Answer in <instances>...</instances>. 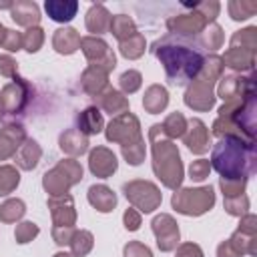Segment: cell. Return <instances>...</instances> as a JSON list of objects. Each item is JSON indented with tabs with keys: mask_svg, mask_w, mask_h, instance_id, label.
I'll return each instance as SVG.
<instances>
[{
	"mask_svg": "<svg viewBox=\"0 0 257 257\" xmlns=\"http://www.w3.org/2000/svg\"><path fill=\"white\" fill-rule=\"evenodd\" d=\"M153 145V171L161 183L169 189H179L183 183V163L177 145L165 135L161 124H153L149 131Z\"/></svg>",
	"mask_w": 257,
	"mask_h": 257,
	"instance_id": "2",
	"label": "cell"
},
{
	"mask_svg": "<svg viewBox=\"0 0 257 257\" xmlns=\"http://www.w3.org/2000/svg\"><path fill=\"white\" fill-rule=\"evenodd\" d=\"M42 42H44V30L38 26H32L22 34V46L28 52H36L42 46Z\"/></svg>",
	"mask_w": 257,
	"mask_h": 257,
	"instance_id": "40",
	"label": "cell"
},
{
	"mask_svg": "<svg viewBox=\"0 0 257 257\" xmlns=\"http://www.w3.org/2000/svg\"><path fill=\"white\" fill-rule=\"evenodd\" d=\"M161 126H163V131H165V135L173 141V139L185 135V131H187V118H185L181 112H171V114L165 118V122H163Z\"/></svg>",
	"mask_w": 257,
	"mask_h": 257,
	"instance_id": "34",
	"label": "cell"
},
{
	"mask_svg": "<svg viewBox=\"0 0 257 257\" xmlns=\"http://www.w3.org/2000/svg\"><path fill=\"white\" fill-rule=\"evenodd\" d=\"M171 203L179 213L199 217V215L211 211V207L215 205V191H213V187L181 189L173 195Z\"/></svg>",
	"mask_w": 257,
	"mask_h": 257,
	"instance_id": "6",
	"label": "cell"
},
{
	"mask_svg": "<svg viewBox=\"0 0 257 257\" xmlns=\"http://www.w3.org/2000/svg\"><path fill=\"white\" fill-rule=\"evenodd\" d=\"M88 167H90L92 175H96L100 179H108L116 171V157L106 147H96V149L90 151Z\"/></svg>",
	"mask_w": 257,
	"mask_h": 257,
	"instance_id": "16",
	"label": "cell"
},
{
	"mask_svg": "<svg viewBox=\"0 0 257 257\" xmlns=\"http://www.w3.org/2000/svg\"><path fill=\"white\" fill-rule=\"evenodd\" d=\"M185 145L195 153V155H203L209 151V128L205 126L203 120L199 118H191L187 120V131L183 135Z\"/></svg>",
	"mask_w": 257,
	"mask_h": 257,
	"instance_id": "15",
	"label": "cell"
},
{
	"mask_svg": "<svg viewBox=\"0 0 257 257\" xmlns=\"http://www.w3.org/2000/svg\"><path fill=\"white\" fill-rule=\"evenodd\" d=\"M80 48L84 52V56L88 58L90 66H96L100 70H104L106 74L114 68L116 64V58H114V52L108 48V44L96 36H84L80 38Z\"/></svg>",
	"mask_w": 257,
	"mask_h": 257,
	"instance_id": "9",
	"label": "cell"
},
{
	"mask_svg": "<svg viewBox=\"0 0 257 257\" xmlns=\"http://www.w3.org/2000/svg\"><path fill=\"white\" fill-rule=\"evenodd\" d=\"M223 64L229 66L231 70H237V72H245V70H253V64H255V50H245V48H235V46H229L225 50V54L221 56Z\"/></svg>",
	"mask_w": 257,
	"mask_h": 257,
	"instance_id": "18",
	"label": "cell"
},
{
	"mask_svg": "<svg viewBox=\"0 0 257 257\" xmlns=\"http://www.w3.org/2000/svg\"><path fill=\"white\" fill-rule=\"evenodd\" d=\"M40 157H42V149L38 147V143L32 141V139H26L20 145V149L16 151V165L24 171H30L38 165Z\"/></svg>",
	"mask_w": 257,
	"mask_h": 257,
	"instance_id": "24",
	"label": "cell"
},
{
	"mask_svg": "<svg viewBox=\"0 0 257 257\" xmlns=\"http://www.w3.org/2000/svg\"><path fill=\"white\" fill-rule=\"evenodd\" d=\"M122 221H124V227H126L128 231H137V229L141 227V213H139L137 209H126Z\"/></svg>",
	"mask_w": 257,
	"mask_h": 257,
	"instance_id": "52",
	"label": "cell"
},
{
	"mask_svg": "<svg viewBox=\"0 0 257 257\" xmlns=\"http://www.w3.org/2000/svg\"><path fill=\"white\" fill-rule=\"evenodd\" d=\"M177 257H203V251L197 243H183L177 249Z\"/></svg>",
	"mask_w": 257,
	"mask_h": 257,
	"instance_id": "53",
	"label": "cell"
},
{
	"mask_svg": "<svg viewBox=\"0 0 257 257\" xmlns=\"http://www.w3.org/2000/svg\"><path fill=\"white\" fill-rule=\"evenodd\" d=\"M223 60L217 54H211L203 60V66L199 70V74L193 78V82L189 84L187 92H185V104L193 110H209L215 104V94H213V86L215 80L221 78L223 74Z\"/></svg>",
	"mask_w": 257,
	"mask_h": 257,
	"instance_id": "4",
	"label": "cell"
},
{
	"mask_svg": "<svg viewBox=\"0 0 257 257\" xmlns=\"http://www.w3.org/2000/svg\"><path fill=\"white\" fill-rule=\"evenodd\" d=\"M191 8H193L195 12H199V14L211 24V22L217 18V14H219L221 4L215 2V0H209V2H197V4H191Z\"/></svg>",
	"mask_w": 257,
	"mask_h": 257,
	"instance_id": "43",
	"label": "cell"
},
{
	"mask_svg": "<svg viewBox=\"0 0 257 257\" xmlns=\"http://www.w3.org/2000/svg\"><path fill=\"white\" fill-rule=\"evenodd\" d=\"M255 78L253 76H237V74H227L219 82V96L229 102L241 96L255 94Z\"/></svg>",
	"mask_w": 257,
	"mask_h": 257,
	"instance_id": "10",
	"label": "cell"
},
{
	"mask_svg": "<svg viewBox=\"0 0 257 257\" xmlns=\"http://www.w3.org/2000/svg\"><path fill=\"white\" fill-rule=\"evenodd\" d=\"M207 24L209 22L195 10L189 14H177L167 22V26L173 34H183V36H195V34L203 32L207 28Z\"/></svg>",
	"mask_w": 257,
	"mask_h": 257,
	"instance_id": "14",
	"label": "cell"
},
{
	"mask_svg": "<svg viewBox=\"0 0 257 257\" xmlns=\"http://www.w3.org/2000/svg\"><path fill=\"white\" fill-rule=\"evenodd\" d=\"M122 155L126 159V163L131 165H141L145 159V141H139L135 145H126L122 147Z\"/></svg>",
	"mask_w": 257,
	"mask_h": 257,
	"instance_id": "45",
	"label": "cell"
},
{
	"mask_svg": "<svg viewBox=\"0 0 257 257\" xmlns=\"http://www.w3.org/2000/svg\"><path fill=\"white\" fill-rule=\"evenodd\" d=\"M108 30L122 42L126 38H131L133 34H137V26L135 22L124 16V14H118V16H110V24H108Z\"/></svg>",
	"mask_w": 257,
	"mask_h": 257,
	"instance_id": "30",
	"label": "cell"
},
{
	"mask_svg": "<svg viewBox=\"0 0 257 257\" xmlns=\"http://www.w3.org/2000/svg\"><path fill=\"white\" fill-rule=\"evenodd\" d=\"M68 245H70L74 257H84L92 249L94 237H92L90 231H74V235H72V239H70Z\"/></svg>",
	"mask_w": 257,
	"mask_h": 257,
	"instance_id": "32",
	"label": "cell"
},
{
	"mask_svg": "<svg viewBox=\"0 0 257 257\" xmlns=\"http://www.w3.org/2000/svg\"><path fill=\"white\" fill-rule=\"evenodd\" d=\"M167 102H169V92H167L165 86H161V84H153V86L147 88L145 98H143V106L147 108V112L157 114V112L165 110Z\"/></svg>",
	"mask_w": 257,
	"mask_h": 257,
	"instance_id": "26",
	"label": "cell"
},
{
	"mask_svg": "<svg viewBox=\"0 0 257 257\" xmlns=\"http://www.w3.org/2000/svg\"><path fill=\"white\" fill-rule=\"evenodd\" d=\"M24 213H26V207L20 199H8L0 207V221L2 223H14V221L22 219Z\"/></svg>",
	"mask_w": 257,
	"mask_h": 257,
	"instance_id": "35",
	"label": "cell"
},
{
	"mask_svg": "<svg viewBox=\"0 0 257 257\" xmlns=\"http://www.w3.org/2000/svg\"><path fill=\"white\" fill-rule=\"evenodd\" d=\"M20 183V175L14 167L10 165H4L0 167V195H8L12 193Z\"/></svg>",
	"mask_w": 257,
	"mask_h": 257,
	"instance_id": "37",
	"label": "cell"
},
{
	"mask_svg": "<svg viewBox=\"0 0 257 257\" xmlns=\"http://www.w3.org/2000/svg\"><path fill=\"white\" fill-rule=\"evenodd\" d=\"M80 179H82L80 163L74 159H64L44 175L42 185L46 193H50V197H60V195H66L68 189L76 185Z\"/></svg>",
	"mask_w": 257,
	"mask_h": 257,
	"instance_id": "5",
	"label": "cell"
},
{
	"mask_svg": "<svg viewBox=\"0 0 257 257\" xmlns=\"http://www.w3.org/2000/svg\"><path fill=\"white\" fill-rule=\"evenodd\" d=\"M126 199L135 205V209L143 211V213H151L161 205V191L157 185L149 183V181H131L124 183L122 187Z\"/></svg>",
	"mask_w": 257,
	"mask_h": 257,
	"instance_id": "7",
	"label": "cell"
},
{
	"mask_svg": "<svg viewBox=\"0 0 257 257\" xmlns=\"http://www.w3.org/2000/svg\"><path fill=\"white\" fill-rule=\"evenodd\" d=\"M155 54L157 58L163 62L167 76L173 84L181 86L187 84L189 80H193L201 66H203V56L183 44H167V42H157L155 44Z\"/></svg>",
	"mask_w": 257,
	"mask_h": 257,
	"instance_id": "3",
	"label": "cell"
},
{
	"mask_svg": "<svg viewBox=\"0 0 257 257\" xmlns=\"http://www.w3.org/2000/svg\"><path fill=\"white\" fill-rule=\"evenodd\" d=\"M110 24V14L102 4H94L90 6V10L86 12V28L92 34H102L104 30H108Z\"/></svg>",
	"mask_w": 257,
	"mask_h": 257,
	"instance_id": "28",
	"label": "cell"
},
{
	"mask_svg": "<svg viewBox=\"0 0 257 257\" xmlns=\"http://www.w3.org/2000/svg\"><path fill=\"white\" fill-rule=\"evenodd\" d=\"M74 231H76L74 227H54L52 229V239L58 245H68L72 235H74Z\"/></svg>",
	"mask_w": 257,
	"mask_h": 257,
	"instance_id": "50",
	"label": "cell"
},
{
	"mask_svg": "<svg viewBox=\"0 0 257 257\" xmlns=\"http://www.w3.org/2000/svg\"><path fill=\"white\" fill-rule=\"evenodd\" d=\"M106 139L112 143H120V147L126 145H135L139 141H143L141 135V124L139 118L131 112H122L116 118L110 120V124L106 126Z\"/></svg>",
	"mask_w": 257,
	"mask_h": 257,
	"instance_id": "8",
	"label": "cell"
},
{
	"mask_svg": "<svg viewBox=\"0 0 257 257\" xmlns=\"http://www.w3.org/2000/svg\"><path fill=\"white\" fill-rule=\"evenodd\" d=\"M102 131V114L96 106H88L80 112L78 116V133L86 135H96Z\"/></svg>",
	"mask_w": 257,
	"mask_h": 257,
	"instance_id": "29",
	"label": "cell"
},
{
	"mask_svg": "<svg viewBox=\"0 0 257 257\" xmlns=\"http://www.w3.org/2000/svg\"><path fill=\"white\" fill-rule=\"evenodd\" d=\"M36 235H38V225H36V223H32V221H24V223L16 225L14 237H16V241H18V243H22V245H24V243L32 241Z\"/></svg>",
	"mask_w": 257,
	"mask_h": 257,
	"instance_id": "44",
	"label": "cell"
},
{
	"mask_svg": "<svg viewBox=\"0 0 257 257\" xmlns=\"http://www.w3.org/2000/svg\"><path fill=\"white\" fill-rule=\"evenodd\" d=\"M10 14H12V20L20 26H36L40 22V10L34 2H16L10 6Z\"/></svg>",
	"mask_w": 257,
	"mask_h": 257,
	"instance_id": "20",
	"label": "cell"
},
{
	"mask_svg": "<svg viewBox=\"0 0 257 257\" xmlns=\"http://www.w3.org/2000/svg\"><path fill=\"white\" fill-rule=\"evenodd\" d=\"M211 173V163L207 159H199V161H193L191 167H189V175L193 181H205Z\"/></svg>",
	"mask_w": 257,
	"mask_h": 257,
	"instance_id": "46",
	"label": "cell"
},
{
	"mask_svg": "<svg viewBox=\"0 0 257 257\" xmlns=\"http://www.w3.org/2000/svg\"><path fill=\"white\" fill-rule=\"evenodd\" d=\"M237 231L243 233V235H249V237L257 235V217L253 213H245L241 217V223H239V229Z\"/></svg>",
	"mask_w": 257,
	"mask_h": 257,
	"instance_id": "48",
	"label": "cell"
},
{
	"mask_svg": "<svg viewBox=\"0 0 257 257\" xmlns=\"http://www.w3.org/2000/svg\"><path fill=\"white\" fill-rule=\"evenodd\" d=\"M88 203L100 211V213H108L114 209L116 205V195L112 193V189H108L106 185H92L88 189Z\"/></svg>",
	"mask_w": 257,
	"mask_h": 257,
	"instance_id": "22",
	"label": "cell"
},
{
	"mask_svg": "<svg viewBox=\"0 0 257 257\" xmlns=\"http://www.w3.org/2000/svg\"><path fill=\"white\" fill-rule=\"evenodd\" d=\"M153 231L157 235V245L161 251H173L179 243V227L171 215H157L153 219Z\"/></svg>",
	"mask_w": 257,
	"mask_h": 257,
	"instance_id": "11",
	"label": "cell"
},
{
	"mask_svg": "<svg viewBox=\"0 0 257 257\" xmlns=\"http://www.w3.org/2000/svg\"><path fill=\"white\" fill-rule=\"evenodd\" d=\"M96 100H98L100 108L106 110V112H110V114L128 112V100H126V96H122V92H118L114 88H104L100 94H96Z\"/></svg>",
	"mask_w": 257,
	"mask_h": 257,
	"instance_id": "21",
	"label": "cell"
},
{
	"mask_svg": "<svg viewBox=\"0 0 257 257\" xmlns=\"http://www.w3.org/2000/svg\"><path fill=\"white\" fill-rule=\"evenodd\" d=\"M54 257H74V255H70V253H56Z\"/></svg>",
	"mask_w": 257,
	"mask_h": 257,
	"instance_id": "56",
	"label": "cell"
},
{
	"mask_svg": "<svg viewBox=\"0 0 257 257\" xmlns=\"http://www.w3.org/2000/svg\"><path fill=\"white\" fill-rule=\"evenodd\" d=\"M124 257H153V253L141 241H131L128 245H124Z\"/></svg>",
	"mask_w": 257,
	"mask_h": 257,
	"instance_id": "49",
	"label": "cell"
},
{
	"mask_svg": "<svg viewBox=\"0 0 257 257\" xmlns=\"http://www.w3.org/2000/svg\"><path fill=\"white\" fill-rule=\"evenodd\" d=\"M106 80H108V74H106L104 70L96 68V66H88V68L82 72V78H80L82 88H84L88 94H92V96L100 94V92L106 88Z\"/></svg>",
	"mask_w": 257,
	"mask_h": 257,
	"instance_id": "25",
	"label": "cell"
},
{
	"mask_svg": "<svg viewBox=\"0 0 257 257\" xmlns=\"http://www.w3.org/2000/svg\"><path fill=\"white\" fill-rule=\"evenodd\" d=\"M48 209L52 213V223L54 227H72L76 221V211H74V203L72 197L60 195V197H50L48 199Z\"/></svg>",
	"mask_w": 257,
	"mask_h": 257,
	"instance_id": "13",
	"label": "cell"
},
{
	"mask_svg": "<svg viewBox=\"0 0 257 257\" xmlns=\"http://www.w3.org/2000/svg\"><path fill=\"white\" fill-rule=\"evenodd\" d=\"M60 149H62L66 155H70V157H78V155L86 153L88 141H86V137H84L82 133H78V131H66V133L60 135Z\"/></svg>",
	"mask_w": 257,
	"mask_h": 257,
	"instance_id": "27",
	"label": "cell"
},
{
	"mask_svg": "<svg viewBox=\"0 0 257 257\" xmlns=\"http://www.w3.org/2000/svg\"><path fill=\"white\" fill-rule=\"evenodd\" d=\"M2 46H4L6 50H10V52L20 50V48H22V34L16 32V30H8V28H6L4 38H2Z\"/></svg>",
	"mask_w": 257,
	"mask_h": 257,
	"instance_id": "47",
	"label": "cell"
},
{
	"mask_svg": "<svg viewBox=\"0 0 257 257\" xmlns=\"http://www.w3.org/2000/svg\"><path fill=\"white\" fill-rule=\"evenodd\" d=\"M0 98H2L4 110L16 114V112H20V110L24 108V104H26V100H28V84H26L22 78L14 76V80L2 88Z\"/></svg>",
	"mask_w": 257,
	"mask_h": 257,
	"instance_id": "12",
	"label": "cell"
},
{
	"mask_svg": "<svg viewBox=\"0 0 257 257\" xmlns=\"http://www.w3.org/2000/svg\"><path fill=\"white\" fill-rule=\"evenodd\" d=\"M229 46L245 48V50H257V26H247L243 30H237L231 36Z\"/></svg>",
	"mask_w": 257,
	"mask_h": 257,
	"instance_id": "31",
	"label": "cell"
},
{
	"mask_svg": "<svg viewBox=\"0 0 257 257\" xmlns=\"http://www.w3.org/2000/svg\"><path fill=\"white\" fill-rule=\"evenodd\" d=\"M245 185H247V177H241V179H221L219 181V187H221L225 197L243 195L245 193Z\"/></svg>",
	"mask_w": 257,
	"mask_h": 257,
	"instance_id": "42",
	"label": "cell"
},
{
	"mask_svg": "<svg viewBox=\"0 0 257 257\" xmlns=\"http://www.w3.org/2000/svg\"><path fill=\"white\" fill-rule=\"evenodd\" d=\"M203 44L207 48H211V50L221 48V44H223V28L219 24H215V22L207 24V28L203 30Z\"/></svg>",
	"mask_w": 257,
	"mask_h": 257,
	"instance_id": "39",
	"label": "cell"
},
{
	"mask_svg": "<svg viewBox=\"0 0 257 257\" xmlns=\"http://www.w3.org/2000/svg\"><path fill=\"white\" fill-rule=\"evenodd\" d=\"M24 141L26 135L20 124H6L4 128H0V161L16 155Z\"/></svg>",
	"mask_w": 257,
	"mask_h": 257,
	"instance_id": "17",
	"label": "cell"
},
{
	"mask_svg": "<svg viewBox=\"0 0 257 257\" xmlns=\"http://www.w3.org/2000/svg\"><path fill=\"white\" fill-rule=\"evenodd\" d=\"M4 112H6V110H4V104H2V98H0V116H2Z\"/></svg>",
	"mask_w": 257,
	"mask_h": 257,
	"instance_id": "57",
	"label": "cell"
},
{
	"mask_svg": "<svg viewBox=\"0 0 257 257\" xmlns=\"http://www.w3.org/2000/svg\"><path fill=\"white\" fill-rule=\"evenodd\" d=\"M227 10H229V16L233 20H247V18H251L257 12V2H251V0H231L227 4Z\"/></svg>",
	"mask_w": 257,
	"mask_h": 257,
	"instance_id": "33",
	"label": "cell"
},
{
	"mask_svg": "<svg viewBox=\"0 0 257 257\" xmlns=\"http://www.w3.org/2000/svg\"><path fill=\"white\" fill-rule=\"evenodd\" d=\"M141 82H143V76H141L139 70H126V72H122L120 78H118V84H120L122 92H126V94L137 92V90L141 88Z\"/></svg>",
	"mask_w": 257,
	"mask_h": 257,
	"instance_id": "41",
	"label": "cell"
},
{
	"mask_svg": "<svg viewBox=\"0 0 257 257\" xmlns=\"http://www.w3.org/2000/svg\"><path fill=\"white\" fill-rule=\"evenodd\" d=\"M143 52H145V36L139 34V32L120 42V54H122L124 58L135 60V58L143 56Z\"/></svg>",
	"mask_w": 257,
	"mask_h": 257,
	"instance_id": "36",
	"label": "cell"
},
{
	"mask_svg": "<svg viewBox=\"0 0 257 257\" xmlns=\"http://www.w3.org/2000/svg\"><path fill=\"white\" fill-rule=\"evenodd\" d=\"M255 145H249L235 137H221L211 153V167L221 179L249 177L255 169Z\"/></svg>",
	"mask_w": 257,
	"mask_h": 257,
	"instance_id": "1",
	"label": "cell"
},
{
	"mask_svg": "<svg viewBox=\"0 0 257 257\" xmlns=\"http://www.w3.org/2000/svg\"><path fill=\"white\" fill-rule=\"evenodd\" d=\"M4 32H6V28L0 24V44H2V38H4Z\"/></svg>",
	"mask_w": 257,
	"mask_h": 257,
	"instance_id": "55",
	"label": "cell"
},
{
	"mask_svg": "<svg viewBox=\"0 0 257 257\" xmlns=\"http://www.w3.org/2000/svg\"><path fill=\"white\" fill-rule=\"evenodd\" d=\"M52 46L60 54H72L80 46V34L74 28H58L52 36Z\"/></svg>",
	"mask_w": 257,
	"mask_h": 257,
	"instance_id": "23",
	"label": "cell"
},
{
	"mask_svg": "<svg viewBox=\"0 0 257 257\" xmlns=\"http://www.w3.org/2000/svg\"><path fill=\"white\" fill-rule=\"evenodd\" d=\"M225 211L233 217H243L249 211V197L237 195V197H225Z\"/></svg>",
	"mask_w": 257,
	"mask_h": 257,
	"instance_id": "38",
	"label": "cell"
},
{
	"mask_svg": "<svg viewBox=\"0 0 257 257\" xmlns=\"http://www.w3.org/2000/svg\"><path fill=\"white\" fill-rule=\"evenodd\" d=\"M44 10L54 22H68L76 16L78 2L76 0H46Z\"/></svg>",
	"mask_w": 257,
	"mask_h": 257,
	"instance_id": "19",
	"label": "cell"
},
{
	"mask_svg": "<svg viewBox=\"0 0 257 257\" xmlns=\"http://www.w3.org/2000/svg\"><path fill=\"white\" fill-rule=\"evenodd\" d=\"M217 257H243L233 245H231V241L227 239V241H223L219 247H217Z\"/></svg>",
	"mask_w": 257,
	"mask_h": 257,
	"instance_id": "54",
	"label": "cell"
},
{
	"mask_svg": "<svg viewBox=\"0 0 257 257\" xmlns=\"http://www.w3.org/2000/svg\"><path fill=\"white\" fill-rule=\"evenodd\" d=\"M0 74L2 76H16V60L8 54H0Z\"/></svg>",
	"mask_w": 257,
	"mask_h": 257,
	"instance_id": "51",
	"label": "cell"
}]
</instances>
